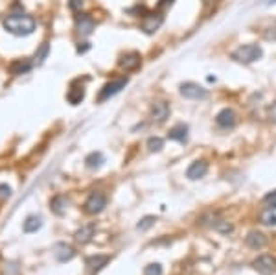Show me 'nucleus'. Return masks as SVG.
Here are the masks:
<instances>
[{
	"label": "nucleus",
	"instance_id": "obj_4",
	"mask_svg": "<svg viewBox=\"0 0 276 275\" xmlns=\"http://www.w3.org/2000/svg\"><path fill=\"white\" fill-rule=\"evenodd\" d=\"M107 207V197L102 192H92L85 201V212L87 214H100Z\"/></svg>",
	"mask_w": 276,
	"mask_h": 275
},
{
	"label": "nucleus",
	"instance_id": "obj_17",
	"mask_svg": "<svg viewBox=\"0 0 276 275\" xmlns=\"http://www.w3.org/2000/svg\"><path fill=\"white\" fill-rule=\"evenodd\" d=\"M172 141H177V142H186L188 141V126L184 124H177L175 127L170 129V135H168Z\"/></svg>",
	"mask_w": 276,
	"mask_h": 275
},
{
	"label": "nucleus",
	"instance_id": "obj_32",
	"mask_svg": "<svg viewBox=\"0 0 276 275\" xmlns=\"http://www.w3.org/2000/svg\"><path fill=\"white\" fill-rule=\"evenodd\" d=\"M83 0H70V7L72 9H77V7H81Z\"/></svg>",
	"mask_w": 276,
	"mask_h": 275
},
{
	"label": "nucleus",
	"instance_id": "obj_6",
	"mask_svg": "<svg viewBox=\"0 0 276 275\" xmlns=\"http://www.w3.org/2000/svg\"><path fill=\"white\" fill-rule=\"evenodd\" d=\"M125 85H127V78L112 79V81H109V83H105L104 89H102V91H100V94H98V100H100V102L109 100L110 96H114V94H118V92L122 91Z\"/></svg>",
	"mask_w": 276,
	"mask_h": 275
},
{
	"label": "nucleus",
	"instance_id": "obj_30",
	"mask_svg": "<svg viewBox=\"0 0 276 275\" xmlns=\"http://www.w3.org/2000/svg\"><path fill=\"white\" fill-rule=\"evenodd\" d=\"M263 201H265V203H269V205H276V191L269 192V194H265Z\"/></svg>",
	"mask_w": 276,
	"mask_h": 275
},
{
	"label": "nucleus",
	"instance_id": "obj_26",
	"mask_svg": "<svg viewBox=\"0 0 276 275\" xmlns=\"http://www.w3.org/2000/svg\"><path fill=\"white\" fill-rule=\"evenodd\" d=\"M30 69H32V63H28V61H17V63L11 65L13 74H22V72H28Z\"/></svg>",
	"mask_w": 276,
	"mask_h": 275
},
{
	"label": "nucleus",
	"instance_id": "obj_19",
	"mask_svg": "<svg viewBox=\"0 0 276 275\" xmlns=\"http://www.w3.org/2000/svg\"><path fill=\"white\" fill-rule=\"evenodd\" d=\"M67 98L72 106H77V104H81V100L85 98V87H79V85H72L70 87L69 94H67Z\"/></svg>",
	"mask_w": 276,
	"mask_h": 275
},
{
	"label": "nucleus",
	"instance_id": "obj_34",
	"mask_svg": "<svg viewBox=\"0 0 276 275\" xmlns=\"http://www.w3.org/2000/svg\"><path fill=\"white\" fill-rule=\"evenodd\" d=\"M271 4H276V0H271Z\"/></svg>",
	"mask_w": 276,
	"mask_h": 275
},
{
	"label": "nucleus",
	"instance_id": "obj_21",
	"mask_svg": "<svg viewBox=\"0 0 276 275\" xmlns=\"http://www.w3.org/2000/svg\"><path fill=\"white\" fill-rule=\"evenodd\" d=\"M41 226H42V220L39 216H28L22 229H24V233H35V231L41 229Z\"/></svg>",
	"mask_w": 276,
	"mask_h": 275
},
{
	"label": "nucleus",
	"instance_id": "obj_7",
	"mask_svg": "<svg viewBox=\"0 0 276 275\" xmlns=\"http://www.w3.org/2000/svg\"><path fill=\"white\" fill-rule=\"evenodd\" d=\"M215 122H217V126L219 127H234L236 122H238V115H236L234 109H230V107H225V109H221L217 117H215Z\"/></svg>",
	"mask_w": 276,
	"mask_h": 275
},
{
	"label": "nucleus",
	"instance_id": "obj_8",
	"mask_svg": "<svg viewBox=\"0 0 276 275\" xmlns=\"http://www.w3.org/2000/svg\"><path fill=\"white\" fill-rule=\"evenodd\" d=\"M170 117V104L164 102V100H159V102H155L151 106V118L153 122H157V124H162L166 122V118Z\"/></svg>",
	"mask_w": 276,
	"mask_h": 275
},
{
	"label": "nucleus",
	"instance_id": "obj_23",
	"mask_svg": "<svg viewBox=\"0 0 276 275\" xmlns=\"http://www.w3.org/2000/svg\"><path fill=\"white\" fill-rule=\"evenodd\" d=\"M212 227H214L215 231H219V233H223V235H228L234 231L232 224H228V222H225V220H215V224H212Z\"/></svg>",
	"mask_w": 276,
	"mask_h": 275
},
{
	"label": "nucleus",
	"instance_id": "obj_14",
	"mask_svg": "<svg viewBox=\"0 0 276 275\" xmlns=\"http://www.w3.org/2000/svg\"><path fill=\"white\" fill-rule=\"evenodd\" d=\"M54 255L59 262H67V261H72V259L76 257V251H74V247L69 246V244H57Z\"/></svg>",
	"mask_w": 276,
	"mask_h": 275
},
{
	"label": "nucleus",
	"instance_id": "obj_16",
	"mask_svg": "<svg viewBox=\"0 0 276 275\" xmlns=\"http://www.w3.org/2000/svg\"><path fill=\"white\" fill-rule=\"evenodd\" d=\"M260 222H262L263 226H276V205H269V207H265L260 212Z\"/></svg>",
	"mask_w": 276,
	"mask_h": 275
},
{
	"label": "nucleus",
	"instance_id": "obj_22",
	"mask_svg": "<svg viewBox=\"0 0 276 275\" xmlns=\"http://www.w3.org/2000/svg\"><path fill=\"white\" fill-rule=\"evenodd\" d=\"M104 154H100V152H92L90 156H87L85 159V164L89 166V168H100L102 164H104Z\"/></svg>",
	"mask_w": 276,
	"mask_h": 275
},
{
	"label": "nucleus",
	"instance_id": "obj_2",
	"mask_svg": "<svg viewBox=\"0 0 276 275\" xmlns=\"http://www.w3.org/2000/svg\"><path fill=\"white\" fill-rule=\"evenodd\" d=\"M263 56V50L260 44H243L240 48H236L232 52V59H236L238 63H243V65H250L258 61V59H262Z\"/></svg>",
	"mask_w": 276,
	"mask_h": 275
},
{
	"label": "nucleus",
	"instance_id": "obj_5",
	"mask_svg": "<svg viewBox=\"0 0 276 275\" xmlns=\"http://www.w3.org/2000/svg\"><path fill=\"white\" fill-rule=\"evenodd\" d=\"M180 94L184 98H192V100H203L208 96L207 89H203L199 83H193V81H184L180 83Z\"/></svg>",
	"mask_w": 276,
	"mask_h": 275
},
{
	"label": "nucleus",
	"instance_id": "obj_28",
	"mask_svg": "<svg viewBox=\"0 0 276 275\" xmlns=\"http://www.w3.org/2000/svg\"><path fill=\"white\" fill-rule=\"evenodd\" d=\"M144 275H162V266L160 264H149L144 268Z\"/></svg>",
	"mask_w": 276,
	"mask_h": 275
},
{
	"label": "nucleus",
	"instance_id": "obj_18",
	"mask_svg": "<svg viewBox=\"0 0 276 275\" xmlns=\"http://www.w3.org/2000/svg\"><path fill=\"white\" fill-rule=\"evenodd\" d=\"M162 15H147L145 17V21L144 24H142V28L147 32V34H153V32H157L159 30V26L162 24Z\"/></svg>",
	"mask_w": 276,
	"mask_h": 275
},
{
	"label": "nucleus",
	"instance_id": "obj_15",
	"mask_svg": "<svg viewBox=\"0 0 276 275\" xmlns=\"http://www.w3.org/2000/svg\"><path fill=\"white\" fill-rule=\"evenodd\" d=\"M94 233H96V226H94V224H89V226H83L81 229H77L74 236H76L77 242L87 244V242H90V240H92Z\"/></svg>",
	"mask_w": 276,
	"mask_h": 275
},
{
	"label": "nucleus",
	"instance_id": "obj_31",
	"mask_svg": "<svg viewBox=\"0 0 276 275\" xmlns=\"http://www.w3.org/2000/svg\"><path fill=\"white\" fill-rule=\"evenodd\" d=\"M269 118L275 120V122H276V102L269 107Z\"/></svg>",
	"mask_w": 276,
	"mask_h": 275
},
{
	"label": "nucleus",
	"instance_id": "obj_24",
	"mask_svg": "<svg viewBox=\"0 0 276 275\" xmlns=\"http://www.w3.org/2000/svg\"><path fill=\"white\" fill-rule=\"evenodd\" d=\"M162 148H164V141L160 137H149L147 139V150L149 152H160Z\"/></svg>",
	"mask_w": 276,
	"mask_h": 275
},
{
	"label": "nucleus",
	"instance_id": "obj_3",
	"mask_svg": "<svg viewBox=\"0 0 276 275\" xmlns=\"http://www.w3.org/2000/svg\"><path fill=\"white\" fill-rule=\"evenodd\" d=\"M252 268L262 275H275L276 274V257L273 255H260L252 261Z\"/></svg>",
	"mask_w": 276,
	"mask_h": 275
},
{
	"label": "nucleus",
	"instance_id": "obj_1",
	"mask_svg": "<svg viewBox=\"0 0 276 275\" xmlns=\"http://www.w3.org/2000/svg\"><path fill=\"white\" fill-rule=\"evenodd\" d=\"M35 19L28 15H7L4 19V28L15 36H30L35 30Z\"/></svg>",
	"mask_w": 276,
	"mask_h": 275
},
{
	"label": "nucleus",
	"instance_id": "obj_13",
	"mask_svg": "<svg viewBox=\"0 0 276 275\" xmlns=\"http://www.w3.org/2000/svg\"><path fill=\"white\" fill-rule=\"evenodd\" d=\"M245 242H247L248 247L252 249H262V247L267 246V236L260 231H250V233L245 236Z\"/></svg>",
	"mask_w": 276,
	"mask_h": 275
},
{
	"label": "nucleus",
	"instance_id": "obj_10",
	"mask_svg": "<svg viewBox=\"0 0 276 275\" xmlns=\"http://www.w3.org/2000/svg\"><path fill=\"white\" fill-rule=\"evenodd\" d=\"M208 172V162L207 161H193L186 170V177L188 179H201V177H205Z\"/></svg>",
	"mask_w": 276,
	"mask_h": 275
},
{
	"label": "nucleus",
	"instance_id": "obj_25",
	"mask_svg": "<svg viewBox=\"0 0 276 275\" xmlns=\"http://www.w3.org/2000/svg\"><path fill=\"white\" fill-rule=\"evenodd\" d=\"M155 222H157V218H155V216H144V218H142L137 224V229H138V231H147L149 227L155 226Z\"/></svg>",
	"mask_w": 276,
	"mask_h": 275
},
{
	"label": "nucleus",
	"instance_id": "obj_20",
	"mask_svg": "<svg viewBox=\"0 0 276 275\" xmlns=\"http://www.w3.org/2000/svg\"><path fill=\"white\" fill-rule=\"evenodd\" d=\"M50 205H52V211H54L57 216H63V214L67 212V207H69V199L63 196H55Z\"/></svg>",
	"mask_w": 276,
	"mask_h": 275
},
{
	"label": "nucleus",
	"instance_id": "obj_11",
	"mask_svg": "<svg viewBox=\"0 0 276 275\" xmlns=\"http://www.w3.org/2000/svg\"><path fill=\"white\" fill-rule=\"evenodd\" d=\"M140 54L138 52H129V54H124V56L120 57V61H118V65L124 69V71H135V69H138L140 67Z\"/></svg>",
	"mask_w": 276,
	"mask_h": 275
},
{
	"label": "nucleus",
	"instance_id": "obj_9",
	"mask_svg": "<svg viewBox=\"0 0 276 275\" xmlns=\"http://www.w3.org/2000/svg\"><path fill=\"white\" fill-rule=\"evenodd\" d=\"M109 261L110 257H107V255H92V257H87L85 264H87V270L90 274H98L109 264Z\"/></svg>",
	"mask_w": 276,
	"mask_h": 275
},
{
	"label": "nucleus",
	"instance_id": "obj_33",
	"mask_svg": "<svg viewBox=\"0 0 276 275\" xmlns=\"http://www.w3.org/2000/svg\"><path fill=\"white\" fill-rule=\"evenodd\" d=\"M168 4L172 6V4H173V0H160V2H159V4H157V6H159V7H164V6H168Z\"/></svg>",
	"mask_w": 276,
	"mask_h": 275
},
{
	"label": "nucleus",
	"instance_id": "obj_29",
	"mask_svg": "<svg viewBox=\"0 0 276 275\" xmlns=\"http://www.w3.org/2000/svg\"><path fill=\"white\" fill-rule=\"evenodd\" d=\"M11 196V189L7 185H0V199H6Z\"/></svg>",
	"mask_w": 276,
	"mask_h": 275
},
{
	"label": "nucleus",
	"instance_id": "obj_27",
	"mask_svg": "<svg viewBox=\"0 0 276 275\" xmlns=\"http://www.w3.org/2000/svg\"><path fill=\"white\" fill-rule=\"evenodd\" d=\"M48 52H50L48 42H42L41 48L35 52V59H37V61H44V59H46V56H48Z\"/></svg>",
	"mask_w": 276,
	"mask_h": 275
},
{
	"label": "nucleus",
	"instance_id": "obj_12",
	"mask_svg": "<svg viewBox=\"0 0 276 275\" xmlns=\"http://www.w3.org/2000/svg\"><path fill=\"white\" fill-rule=\"evenodd\" d=\"M76 28L81 36H90V34H92V30H94V21H92V17H89V15H85V13L77 15L76 17Z\"/></svg>",
	"mask_w": 276,
	"mask_h": 275
}]
</instances>
